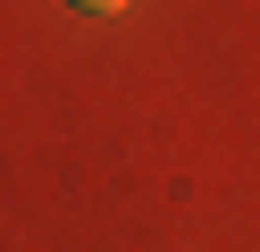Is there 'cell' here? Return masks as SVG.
Returning a JSON list of instances; mask_svg holds the SVG:
<instances>
[{
  "label": "cell",
  "instance_id": "obj_1",
  "mask_svg": "<svg viewBox=\"0 0 260 252\" xmlns=\"http://www.w3.org/2000/svg\"><path fill=\"white\" fill-rule=\"evenodd\" d=\"M76 9H92V17H109V9H126V0H76Z\"/></svg>",
  "mask_w": 260,
  "mask_h": 252
}]
</instances>
